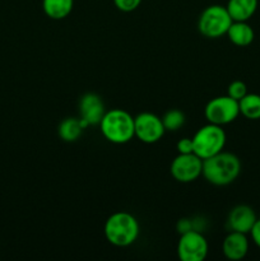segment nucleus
Here are the masks:
<instances>
[{
	"label": "nucleus",
	"mask_w": 260,
	"mask_h": 261,
	"mask_svg": "<svg viewBox=\"0 0 260 261\" xmlns=\"http://www.w3.org/2000/svg\"><path fill=\"white\" fill-rule=\"evenodd\" d=\"M241 172V161L236 154L219 152L203 160V172L209 184L214 186H227L233 182Z\"/></svg>",
	"instance_id": "1"
},
{
	"label": "nucleus",
	"mask_w": 260,
	"mask_h": 261,
	"mask_svg": "<svg viewBox=\"0 0 260 261\" xmlns=\"http://www.w3.org/2000/svg\"><path fill=\"white\" fill-rule=\"evenodd\" d=\"M105 237L116 247H127L134 244L140 233L139 222L127 212H117L107 218L103 227Z\"/></svg>",
	"instance_id": "2"
},
{
	"label": "nucleus",
	"mask_w": 260,
	"mask_h": 261,
	"mask_svg": "<svg viewBox=\"0 0 260 261\" xmlns=\"http://www.w3.org/2000/svg\"><path fill=\"white\" fill-rule=\"evenodd\" d=\"M105 139L114 144H126L135 137L134 117L121 109L106 111L99 122Z\"/></svg>",
	"instance_id": "3"
},
{
	"label": "nucleus",
	"mask_w": 260,
	"mask_h": 261,
	"mask_svg": "<svg viewBox=\"0 0 260 261\" xmlns=\"http://www.w3.org/2000/svg\"><path fill=\"white\" fill-rule=\"evenodd\" d=\"M191 139H193L194 153L201 160H206L223 150L227 137L223 127L208 122L201 126Z\"/></svg>",
	"instance_id": "4"
},
{
	"label": "nucleus",
	"mask_w": 260,
	"mask_h": 261,
	"mask_svg": "<svg viewBox=\"0 0 260 261\" xmlns=\"http://www.w3.org/2000/svg\"><path fill=\"white\" fill-rule=\"evenodd\" d=\"M232 22L227 8L214 4L201 12L198 19V30L204 37L219 38L226 35Z\"/></svg>",
	"instance_id": "5"
},
{
	"label": "nucleus",
	"mask_w": 260,
	"mask_h": 261,
	"mask_svg": "<svg viewBox=\"0 0 260 261\" xmlns=\"http://www.w3.org/2000/svg\"><path fill=\"white\" fill-rule=\"evenodd\" d=\"M204 115L211 124L219 126L231 124L240 115L239 101L231 98L228 94L212 98L204 109Z\"/></svg>",
	"instance_id": "6"
},
{
	"label": "nucleus",
	"mask_w": 260,
	"mask_h": 261,
	"mask_svg": "<svg viewBox=\"0 0 260 261\" xmlns=\"http://www.w3.org/2000/svg\"><path fill=\"white\" fill-rule=\"evenodd\" d=\"M208 255V241L198 229L181 233L177 244V256L181 261H203Z\"/></svg>",
	"instance_id": "7"
},
{
	"label": "nucleus",
	"mask_w": 260,
	"mask_h": 261,
	"mask_svg": "<svg viewBox=\"0 0 260 261\" xmlns=\"http://www.w3.org/2000/svg\"><path fill=\"white\" fill-rule=\"evenodd\" d=\"M171 176L177 182L189 184L199 178L203 172V160L195 153L176 155L170 167Z\"/></svg>",
	"instance_id": "8"
},
{
	"label": "nucleus",
	"mask_w": 260,
	"mask_h": 261,
	"mask_svg": "<svg viewBox=\"0 0 260 261\" xmlns=\"http://www.w3.org/2000/svg\"><path fill=\"white\" fill-rule=\"evenodd\" d=\"M135 137L145 144H154L165 135L166 129L161 117L152 112H142L134 117Z\"/></svg>",
	"instance_id": "9"
},
{
	"label": "nucleus",
	"mask_w": 260,
	"mask_h": 261,
	"mask_svg": "<svg viewBox=\"0 0 260 261\" xmlns=\"http://www.w3.org/2000/svg\"><path fill=\"white\" fill-rule=\"evenodd\" d=\"M81 119L88 125H99L102 117L106 114L103 101L96 93H86L79 99Z\"/></svg>",
	"instance_id": "10"
},
{
	"label": "nucleus",
	"mask_w": 260,
	"mask_h": 261,
	"mask_svg": "<svg viewBox=\"0 0 260 261\" xmlns=\"http://www.w3.org/2000/svg\"><path fill=\"white\" fill-rule=\"evenodd\" d=\"M257 217L254 209L249 205H237L229 212L227 224L231 231L241 232V233H250L252 226L256 222Z\"/></svg>",
	"instance_id": "11"
},
{
	"label": "nucleus",
	"mask_w": 260,
	"mask_h": 261,
	"mask_svg": "<svg viewBox=\"0 0 260 261\" xmlns=\"http://www.w3.org/2000/svg\"><path fill=\"white\" fill-rule=\"evenodd\" d=\"M222 251L223 255L229 260H241L244 259L249 251V240L246 233L231 231L223 240L222 244Z\"/></svg>",
	"instance_id": "12"
},
{
	"label": "nucleus",
	"mask_w": 260,
	"mask_h": 261,
	"mask_svg": "<svg viewBox=\"0 0 260 261\" xmlns=\"http://www.w3.org/2000/svg\"><path fill=\"white\" fill-rule=\"evenodd\" d=\"M257 0H228L226 8L232 20L247 22L257 9Z\"/></svg>",
	"instance_id": "13"
},
{
	"label": "nucleus",
	"mask_w": 260,
	"mask_h": 261,
	"mask_svg": "<svg viewBox=\"0 0 260 261\" xmlns=\"http://www.w3.org/2000/svg\"><path fill=\"white\" fill-rule=\"evenodd\" d=\"M227 37L231 41L233 45L240 46V47H245L249 46L250 43L254 41L255 33L251 25L247 22H236L233 20L232 24L229 25L228 31H227Z\"/></svg>",
	"instance_id": "14"
},
{
	"label": "nucleus",
	"mask_w": 260,
	"mask_h": 261,
	"mask_svg": "<svg viewBox=\"0 0 260 261\" xmlns=\"http://www.w3.org/2000/svg\"><path fill=\"white\" fill-rule=\"evenodd\" d=\"M89 126L83 119H76V117H66L60 122L58 127L59 137L64 140V142L73 143L76 142L79 138L82 137V133Z\"/></svg>",
	"instance_id": "15"
},
{
	"label": "nucleus",
	"mask_w": 260,
	"mask_h": 261,
	"mask_svg": "<svg viewBox=\"0 0 260 261\" xmlns=\"http://www.w3.org/2000/svg\"><path fill=\"white\" fill-rule=\"evenodd\" d=\"M74 7V0H42V9L48 18L55 20L69 17Z\"/></svg>",
	"instance_id": "16"
},
{
	"label": "nucleus",
	"mask_w": 260,
	"mask_h": 261,
	"mask_svg": "<svg viewBox=\"0 0 260 261\" xmlns=\"http://www.w3.org/2000/svg\"><path fill=\"white\" fill-rule=\"evenodd\" d=\"M240 115L247 120L260 119V94L247 93L239 101Z\"/></svg>",
	"instance_id": "17"
},
{
	"label": "nucleus",
	"mask_w": 260,
	"mask_h": 261,
	"mask_svg": "<svg viewBox=\"0 0 260 261\" xmlns=\"http://www.w3.org/2000/svg\"><path fill=\"white\" fill-rule=\"evenodd\" d=\"M185 114L180 110H170L162 117L166 132H177L185 124Z\"/></svg>",
	"instance_id": "18"
},
{
	"label": "nucleus",
	"mask_w": 260,
	"mask_h": 261,
	"mask_svg": "<svg viewBox=\"0 0 260 261\" xmlns=\"http://www.w3.org/2000/svg\"><path fill=\"white\" fill-rule=\"evenodd\" d=\"M227 94H228L231 98L240 101L242 97H245L247 94V86L242 81H233L228 86Z\"/></svg>",
	"instance_id": "19"
},
{
	"label": "nucleus",
	"mask_w": 260,
	"mask_h": 261,
	"mask_svg": "<svg viewBox=\"0 0 260 261\" xmlns=\"http://www.w3.org/2000/svg\"><path fill=\"white\" fill-rule=\"evenodd\" d=\"M114 4L120 12L130 13L134 12L142 4V0H114Z\"/></svg>",
	"instance_id": "20"
},
{
	"label": "nucleus",
	"mask_w": 260,
	"mask_h": 261,
	"mask_svg": "<svg viewBox=\"0 0 260 261\" xmlns=\"http://www.w3.org/2000/svg\"><path fill=\"white\" fill-rule=\"evenodd\" d=\"M177 150L181 154H186V153H194L193 147V139L190 138H183L177 142Z\"/></svg>",
	"instance_id": "21"
},
{
	"label": "nucleus",
	"mask_w": 260,
	"mask_h": 261,
	"mask_svg": "<svg viewBox=\"0 0 260 261\" xmlns=\"http://www.w3.org/2000/svg\"><path fill=\"white\" fill-rule=\"evenodd\" d=\"M250 234H251V239L254 241V244L257 247H260V218L256 219L255 224L252 226L251 231H250Z\"/></svg>",
	"instance_id": "22"
}]
</instances>
